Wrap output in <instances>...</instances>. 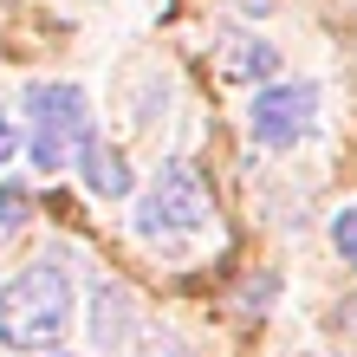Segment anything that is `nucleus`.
Segmentation results:
<instances>
[{
	"label": "nucleus",
	"instance_id": "1a4fd4ad",
	"mask_svg": "<svg viewBox=\"0 0 357 357\" xmlns=\"http://www.w3.org/2000/svg\"><path fill=\"white\" fill-rule=\"evenodd\" d=\"M331 247H338V254L357 266V208H344V215L331 221Z\"/></svg>",
	"mask_w": 357,
	"mask_h": 357
},
{
	"label": "nucleus",
	"instance_id": "f257e3e1",
	"mask_svg": "<svg viewBox=\"0 0 357 357\" xmlns=\"http://www.w3.org/2000/svg\"><path fill=\"white\" fill-rule=\"evenodd\" d=\"M72 325V273L26 266L0 286V344L7 351H52Z\"/></svg>",
	"mask_w": 357,
	"mask_h": 357
},
{
	"label": "nucleus",
	"instance_id": "7ed1b4c3",
	"mask_svg": "<svg viewBox=\"0 0 357 357\" xmlns=\"http://www.w3.org/2000/svg\"><path fill=\"white\" fill-rule=\"evenodd\" d=\"M208 221V188L195 182L188 162H169V169L156 176V188L137 202V227L150 241H176V234H195Z\"/></svg>",
	"mask_w": 357,
	"mask_h": 357
},
{
	"label": "nucleus",
	"instance_id": "9b49d317",
	"mask_svg": "<svg viewBox=\"0 0 357 357\" xmlns=\"http://www.w3.org/2000/svg\"><path fill=\"white\" fill-rule=\"evenodd\" d=\"M143 357H188L182 344H162V351H143Z\"/></svg>",
	"mask_w": 357,
	"mask_h": 357
},
{
	"label": "nucleus",
	"instance_id": "0eeeda50",
	"mask_svg": "<svg viewBox=\"0 0 357 357\" xmlns=\"http://www.w3.org/2000/svg\"><path fill=\"white\" fill-rule=\"evenodd\" d=\"M215 52H221V72H227V78H273V66H280V59H273V46L241 39V33H227Z\"/></svg>",
	"mask_w": 357,
	"mask_h": 357
},
{
	"label": "nucleus",
	"instance_id": "f03ea898",
	"mask_svg": "<svg viewBox=\"0 0 357 357\" xmlns=\"http://www.w3.org/2000/svg\"><path fill=\"white\" fill-rule=\"evenodd\" d=\"M26 111H33V162H39V169H66V162L85 156V143H91V104H85V91H78L72 78L33 85Z\"/></svg>",
	"mask_w": 357,
	"mask_h": 357
},
{
	"label": "nucleus",
	"instance_id": "20e7f679",
	"mask_svg": "<svg viewBox=\"0 0 357 357\" xmlns=\"http://www.w3.org/2000/svg\"><path fill=\"white\" fill-rule=\"evenodd\" d=\"M312 117H319V85H266L254 98V137L266 143V150H292Z\"/></svg>",
	"mask_w": 357,
	"mask_h": 357
},
{
	"label": "nucleus",
	"instance_id": "9d476101",
	"mask_svg": "<svg viewBox=\"0 0 357 357\" xmlns=\"http://www.w3.org/2000/svg\"><path fill=\"white\" fill-rule=\"evenodd\" d=\"M13 150H20V130H13V117L0 111V162H13Z\"/></svg>",
	"mask_w": 357,
	"mask_h": 357
},
{
	"label": "nucleus",
	"instance_id": "39448f33",
	"mask_svg": "<svg viewBox=\"0 0 357 357\" xmlns=\"http://www.w3.org/2000/svg\"><path fill=\"white\" fill-rule=\"evenodd\" d=\"M137 331V299L130 286H98L91 292V344L98 351H123Z\"/></svg>",
	"mask_w": 357,
	"mask_h": 357
},
{
	"label": "nucleus",
	"instance_id": "6e6552de",
	"mask_svg": "<svg viewBox=\"0 0 357 357\" xmlns=\"http://www.w3.org/2000/svg\"><path fill=\"white\" fill-rule=\"evenodd\" d=\"M26 227V188H0V234Z\"/></svg>",
	"mask_w": 357,
	"mask_h": 357
},
{
	"label": "nucleus",
	"instance_id": "423d86ee",
	"mask_svg": "<svg viewBox=\"0 0 357 357\" xmlns=\"http://www.w3.org/2000/svg\"><path fill=\"white\" fill-rule=\"evenodd\" d=\"M85 188L91 195H130V162H123V150H111V143H85Z\"/></svg>",
	"mask_w": 357,
	"mask_h": 357
}]
</instances>
